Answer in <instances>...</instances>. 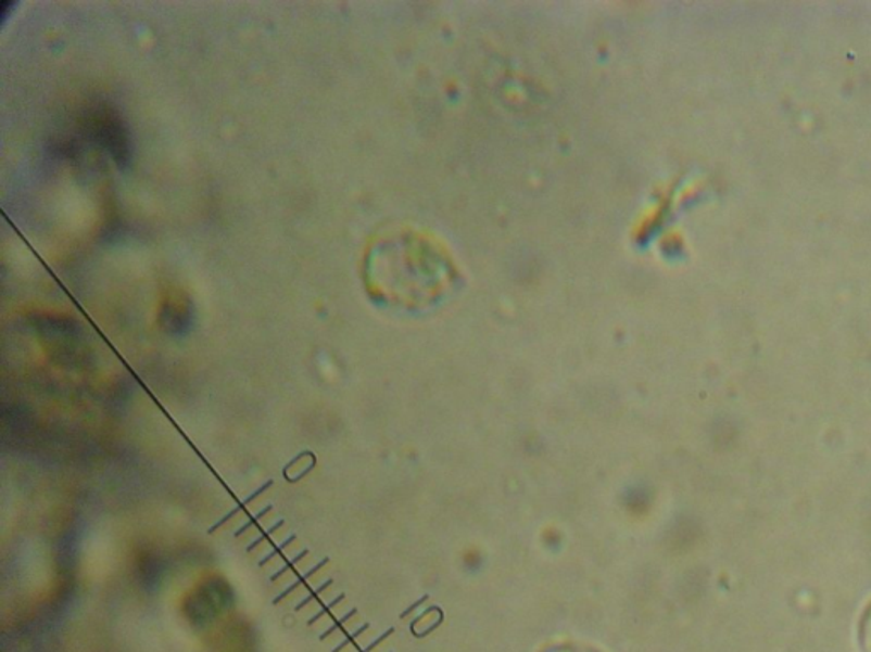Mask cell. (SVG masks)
Segmentation results:
<instances>
[{"label":"cell","instance_id":"1","mask_svg":"<svg viewBox=\"0 0 871 652\" xmlns=\"http://www.w3.org/2000/svg\"><path fill=\"white\" fill-rule=\"evenodd\" d=\"M84 133L96 146L106 152L119 168L130 167L134 161L130 131L118 111L102 104L87 111L83 123Z\"/></svg>","mask_w":871,"mask_h":652},{"label":"cell","instance_id":"2","mask_svg":"<svg viewBox=\"0 0 871 652\" xmlns=\"http://www.w3.org/2000/svg\"><path fill=\"white\" fill-rule=\"evenodd\" d=\"M193 318V308L188 297L181 294H173L165 297L162 302L161 321L165 329L174 333H182L189 329Z\"/></svg>","mask_w":871,"mask_h":652},{"label":"cell","instance_id":"3","mask_svg":"<svg viewBox=\"0 0 871 652\" xmlns=\"http://www.w3.org/2000/svg\"><path fill=\"white\" fill-rule=\"evenodd\" d=\"M858 639H860V648L863 652H871V602L864 609L863 615L858 625Z\"/></svg>","mask_w":871,"mask_h":652}]
</instances>
